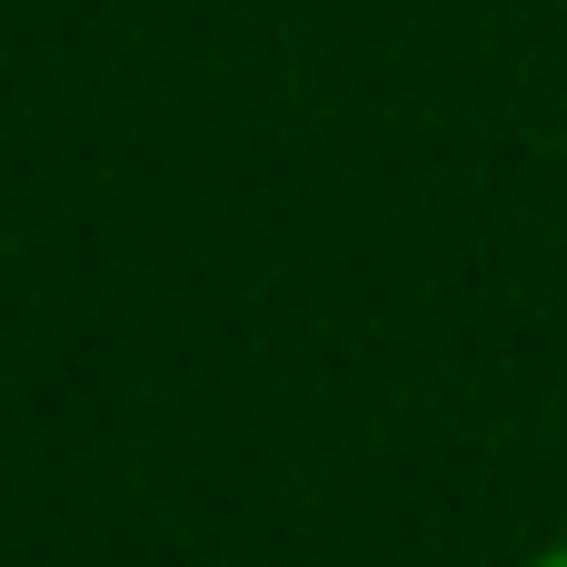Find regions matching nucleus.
<instances>
[{
    "mask_svg": "<svg viewBox=\"0 0 567 567\" xmlns=\"http://www.w3.org/2000/svg\"><path fill=\"white\" fill-rule=\"evenodd\" d=\"M518 567H567V538H548V548H538V558H518Z\"/></svg>",
    "mask_w": 567,
    "mask_h": 567,
    "instance_id": "obj_1",
    "label": "nucleus"
}]
</instances>
